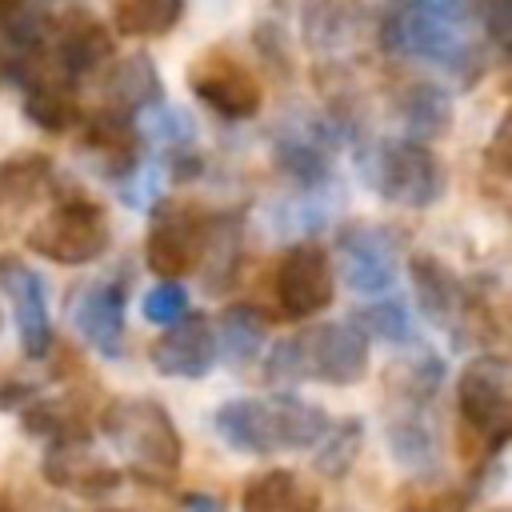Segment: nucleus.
<instances>
[{"instance_id": "9d476101", "label": "nucleus", "mask_w": 512, "mask_h": 512, "mask_svg": "<svg viewBox=\"0 0 512 512\" xmlns=\"http://www.w3.org/2000/svg\"><path fill=\"white\" fill-rule=\"evenodd\" d=\"M336 264L352 292H388L400 272V240L376 220H348L336 232Z\"/></svg>"}, {"instance_id": "bb28decb", "label": "nucleus", "mask_w": 512, "mask_h": 512, "mask_svg": "<svg viewBox=\"0 0 512 512\" xmlns=\"http://www.w3.org/2000/svg\"><path fill=\"white\" fill-rule=\"evenodd\" d=\"M396 112L404 120L408 140H420V144L444 136L448 124H452V100H448V92L436 88V84H420V80H412L396 96Z\"/></svg>"}, {"instance_id": "f704fd0d", "label": "nucleus", "mask_w": 512, "mask_h": 512, "mask_svg": "<svg viewBox=\"0 0 512 512\" xmlns=\"http://www.w3.org/2000/svg\"><path fill=\"white\" fill-rule=\"evenodd\" d=\"M140 312H144L148 324H160V328L176 324L180 316H188V292H184V284H180V280H160V284H152V288L144 292Z\"/></svg>"}, {"instance_id": "e433bc0d", "label": "nucleus", "mask_w": 512, "mask_h": 512, "mask_svg": "<svg viewBox=\"0 0 512 512\" xmlns=\"http://www.w3.org/2000/svg\"><path fill=\"white\" fill-rule=\"evenodd\" d=\"M484 164H488L492 180H508V172H512V164H508V120L496 124V132L488 140V152H484Z\"/></svg>"}, {"instance_id": "5701e85b", "label": "nucleus", "mask_w": 512, "mask_h": 512, "mask_svg": "<svg viewBox=\"0 0 512 512\" xmlns=\"http://www.w3.org/2000/svg\"><path fill=\"white\" fill-rule=\"evenodd\" d=\"M384 436H388L392 460H396L404 472H412V476H420V480H428V476L440 472V460H444V452H440V432H436V424H432L424 412L412 408V412L392 416Z\"/></svg>"}, {"instance_id": "7ed1b4c3", "label": "nucleus", "mask_w": 512, "mask_h": 512, "mask_svg": "<svg viewBox=\"0 0 512 512\" xmlns=\"http://www.w3.org/2000/svg\"><path fill=\"white\" fill-rule=\"evenodd\" d=\"M368 364H372V344L356 328V320H328L280 340L264 360V376L268 384H280V388L300 380L352 388L368 376Z\"/></svg>"}, {"instance_id": "ea45409f", "label": "nucleus", "mask_w": 512, "mask_h": 512, "mask_svg": "<svg viewBox=\"0 0 512 512\" xmlns=\"http://www.w3.org/2000/svg\"><path fill=\"white\" fill-rule=\"evenodd\" d=\"M0 512H20V508H16V504H12V500L0 492Z\"/></svg>"}, {"instance_id": "412c9836", "label": "nucleus", "mask_w": 512, "mask_h": 512, "mask_svg": "<svg viewBox=\"0 0 512 512\" xmlns=\"http://www.w3.org/2000/svg\"><path fill=\"white\" fill-rule=\"evenodd\" d=\"M412 288H416V308L440 332H452V324L460 320V312L472 296L468 284L436 256H416L412 260Z\"/></svg>"}, {"instance_id": "a211bd4d", "label": "nucleus", "mask_w": 512, "mask_h": 512, "mask_svg": "<svg viewBox=\"0 0 512 512\" xmlns=\"http://www.w3.org/2000/svg\"><path fill=\"white\" fill-rule=\"evenodd\" d=\"M80 156L88 160L92 172H100L112 184H124L132 176V168L140 164V132L136 120L100 108L96 120L84 128L80 136Z\"/></svg>"}, {"instance_id": "4468645a", "label": "nucleus", "mask_w": 512, "mask_h": 512, "mask_svg": "<svg viewBox=\"0 0 512 512\" xmlns=\"http://www.w3.org/2000/svg\"><path fill=\"white\" fill-rule=\"evenodd\" d=\"M124 304H128V284L120 276H100L88 280L76 292V308H72V324L84 336V344L104 356V360H120L128 348V328H124Z\"/></svg>"}, {"instance_id": "20e7f679", "label": "nucleus", "mask_w": 512, "mask_h": 512, "mask_svg": "<svg viewBox=\"0 0 512 512\" xmlns=\"http://www.w3.org/2000/svg\"><path fill=\"white\" fill-rule=\"evenodd\" d=\"M100 428H104L108 444L120 452V460L128 464L132 480L152 484V488L176 480V472L184 464V440L160 400H152V396L112 400L100 416Z\"/></svg>"}, {"instance_id": "2f4dec72", "label": "nucleus", "mask_w": 512, "mask_h": 512, "mask_svg": "<svg viewBox=\"0 0 512 512\" xmlns=\"http://www.w3.org/2000/svg\"><path fill=\"white\" fill-rule=\"evenodd\" d=\"M360 444H364V420L360 416H344L336 424L324 428V436L316 440V456H312V468L328 480H344L360 456Z\"/></svg>"}, {"instance_id": "6e6552de", "label": "nucleus", "mask_w": 512, "mask_h": 512, "mask_svg": "<svg viewBox=\"0 0 512 512\" xmlns=\"http://www.w3.org/2000/svg\"><path fill=\"white\" fill-rule=\"evenodd\" d=\"M108 240H112V224H108V212L84 196H68L60 204H52L32 228H28V248L52 264H64V268H80V264H92L108 252Z\"/></svg>"}, {"instance_id": "c85d7f7f", "label": "nucleus", "mask_w": 512, "mask_h": 512, "mask_svg": "<svg viewBox=\"0 0 512 512\" xmlns=\"http://www.w3.org/2000/svg\"><path fill=\"white\" fill-rule=\"evenodd\" d=\"M52 188V160L44 152H16L0 164V208L20 212Z\"/></svg>"}, {"instance_id": "58836bf2", "label": "nucleus", "mask_w": 512, "mask_h": 512, "mask_svg": "<svg viewBox=\"0 0 512 512\" xmlns=\"http://www.w3.org/2000/svg\"><path fill=\"white\" fill-rule=\"evenodd\" d=\"M180 508L184 512H224V504L216 496H208V492H184L180 496Z\"/></svg>"}, {"instance_id": "6ab92c4d", "label": "nucleus", "mask_w": 512, "mask_h": 512, "mask_svg": "<svg viewBox=\"0 0 512 512\" xmlns=\"http://www.w3.org/2000/svg\"><path fill=\"white\" fill-rule=\"evenodd\" d=\"M24 88V116L44 128V132H68L80 124V100H76V84L56 76L52 68H44L40 60L28 64V72L16 80Z\"/></svg>"}, {"instance_id": "a878e982", "label": "nucleus", "mask_w": 512, "mask_h": 512, "mask_svg": "<svg viewBox=\"0 0 512 512\" xmlns=\"http://www.w3.org/2000/svg\"><path fill=\"white\" fill-rule=\"evenodd\" d=\"M212 332H216V356H224V364L232 368H248L268 340V320L252 304H228L216 316Z\"/></svg>"}, {"instance_id": "c9c22d12", "label": "nucleus", "mask_w": 512, "mask_h": 512, "mask_svg": "<svg viewBox=\"0 0 512 512\" xmlns=\"http://www.w3.org/2000/svg\"><path fill=\"white\" fill-rule=\"evenodd\" d=\"M476 20H480V32L500 52H508V44H512V0H476Z\"/></svg>"}, {"instance_id": "9b49d317", "label": "nucleus", "mask_w": 512, "mask_h": 512, "mask_svg": "<svg viewBox=\"0 0 512 512\" xmlns=\"http://www.w3.org/2000/svg\"><path fill=\"white\" fill-rule=\"evenodd\" d=\"M272 292H276V304L288 320H308V316L324 312L336 296V276H332L328 252L316 240L288 244V252L276 264Z\"/></svg>"}, {"instance_id": "aec40b11", "label": "nucleus", "mask_w": 512, "mask_h": 512, "mask_svg": "<svg viewBox=\"0 0 512 512\" xmlns=\"http://www.w3.org/2000/svg\"><path fill=\"white\" fill-rule=\"evenodd\" d=\"M100 96H104L108 112H120L132 120L164 100V84H160L156 64L144 52H128V56L112 60L108 72L100 76Z\"/></svg>"}, {"instance_id": "ddd939ff", "label": "nucleus", "mask_w": 512, "mask_h": 512, "mask_svg": "<svg viewBox=\"0 0 512 512\" xmlns=\"http://www.w3.org/2000/svg\"><path fill=\"white\" fill-rule=\"evenodd\" d=\"M188 88L204 108H212L224 120H252L264 100L256 72L228 52H204L188 68Z\"/></svg>"}, {"instance_id": "0eeeda50", "label": "nucleus", "mask_w": 512, "mask_h": 512, "mask_svg": "<svg viewBox=\"0 0 512 512\" xmlns=\"http://www.w3.org/2000/svg\"><path fill=\"white\" fill-rule=\"evenodd\" d=\"M344 140L348 136L336 128V120L328 112L292 108L272 128V164L300 192L324 188L336 180V152Z\"/></svg>"}, {"instance_id": "393cba45", "label": "nucleus", "mask_w": 512, "mask_h": 512, "mask_svg": "<svg viewBox=\"0 0 512 512\" xmlns=\"http://www.w3.org/2000/svg\"><path fill=\"white\" fill-rule=\"evenodd\" d=\"M336 208H340V188H336V180H332V184L308 188V192L292 188V196L276 200V204L268 208V216H272V228H276V232L312 240L320 228H328V220L336 216Z\"/></svg>"}, {"instance_id": "dca6fc26", "label": "nucleus", "mask_w": 512, "mask_h": 512, "mask_svg": "<svg viewBox=\"0 0 512 512\" xmlns=\"http://www.w3.org/2000/svg\"><path fill=\"white\" fill-rule=\"evenodd\" d=\"M0 292H4V300L12 304L24 356H32V360L48 356L56 332H52L48 288H44L40 272H32L20 256H0Z\"/></svg>"}, {"instance_id": "cd10ccee", "label": "nucleus", "mask_w": 512, "mask_h": 512, "mask_svg": "<svg viewBox=\"0 0 512 512\" xmlns=\"http://www.w3.org/2000/svg\"><path fill=\"white\" fill-rule=\"evenodd\" d=\"M28 436L48 440H88V412L76 396H32L20 412Z\"/></svg>"}, {"instance_id": "2eb2a0df", "label": "nucleus", "mask_w": 512, "mask_h": 512, "mask_svg": "<svg viewBox=\"0 0 512 512\" xmlns=\"http://www.w3.org/2000/svg\"><path fill=\"white\" fill-rule=\"evenodd\" d=\"M40 476L56 492H68V496H80V500L112 496L124 484V472L112 468L104 456H96L88 440H52L44 448Z\"/></svg>"}, {"instance_id": "a19ab883", "label": "nucleus", "mask_w": 512, "mask_h": 512, "mask_svg": "<svg viewBox=\"0 0 512 512\" xmlns=\"http://www.w3.org/2000/svg\"><path fill=\"white\" fill-rule=\"evenodd\" d=\"M404 512H424V508H416V504H408V508H404Z\"/></svg>"}, {"instance_id": "f03ea898", "label": "nucleus", "mask_w": 512, "mask_h": 512, "mask_svg": "<svg viewBox=\"0 0 512 512\" xmlns=\"http://www.w3.org/2000/svg\"><path fill=\"white\" fill-rule=\"evenodd\" d=\"M216 436L244 456L308 452L328 428L324 408L280 392V396H236L212 412Z\"/></svg>"}, {"instance_id": "1a4fd4ad", "label": "nucleus", "mask_w": 512, "mask_h": 512, "mask_svg": "<svg viewBox=\"0 0 512 512\" xmlns=\"http://www.w3.org/2000/svg\"><path fill=\"white\" fill-rule=\"evenodd\" d=\"M36 60L44 68H52L56 76L80 84L84 76L100 72L112 60V32L84 8L64 12L60 20H48L44 28V44L36 52Z\"/></svg>"}, {"instance_id": "f257e3e1", "label": "nucleus", "mask_w": 512, "mask_h": 512, "mask_svg": "<svg viewBox=\"0 0 512 512\" xmlns=\"http://www.w3.org/2000/svg\"><path fill=\"white\" fill-rule=\"evenodd\" d=\"M476 28V0H408L380 24V40L384 48L408 52L468 88L484 72Z\"/></svg>"}, {"instance_id": "39448f33", "label": "nucleus", "mask_w": 512, "mask_h": 512, "mask_svg": "<svg viewBox=\"0 0 512 512\" xmlns=\"http://www.w3.org/2000/svg\"><path fill=\"white\" fill-rule=\"evenodd\" d=\"M352 160H356L364 188H372L388 204L432 208L448 192V168L420 140H408V136L364 140V144H356Z\"/></svg>"}, {"instance_id": "b1692460", "label": "nucleus", "mask_w": 512, "mask_h": 512, "mask_svg": "<svg viewBox=\"0 0 512 512\" xmlns=\"http://www.w3.org/2000/svg\"><path fill=\"white\" fill-rule=\"evenodd\" d=\"M240 512H320V492L292 468H268L244 484Z\"/></svg>"}, {"instance_id": "72a5a7b5", "label": "nucleus", "mask_w": 512, "mask_h": 512, "mask_svg": "<svg viewBox=\"0 0 512 512\" xmlns=\"http://www.w3.org/2000/svg\"><path fill=\"white\" fill-rule=\"evenodd\" d=\"M356 328L364 336H376V340H388V344H408L412 340V312L400 296H384V300L360 308Z\"/></svg>"}, {"instance_id": "f8f14e48", "label": "nucleus", "mask_w": 512, "mask_h": 512, "mask_svg": "<svg viewBox=\"0 0 512 512\" xmlns=\"http://www.w3.org/2000/svg\"><path fill=\"white\" fill-rule=\"evenodd\" d=\"M204 248V216L176 200H156L144 240V260L160 280L196 272Z\"/></svg>"}, {"instance_id": "4c0bfd02", "label": "nucleus", "mask_w": 512, "mask_h": 512, "mask_svg": "<svg viewBox=\"0 0 512 512\" xmlns=\"http://www.w3.org/2000/svg\"><path fill=\"white\" fill-rule=\"evenodd\" d=\"M24 12H28V0H0V40L20 24Z\"/></svg>"}, {"instance_id": "423d86ee", "label": "nucleus", "mask_w": 512, "mask_h": 512, "mask_svg": "<svg viewBox=\"0 0 512 512\" xmlns=\"http://www.w3.org/2000/svg\"><path fill=\"white\" fill-rule=\"evenodd\" d=\"M456 408L464 432L496 460L512 436V364L500 352L472 356L456 376Z\"/></svg>"}, {"instance_id": "f3484780", "label": "nucleus", "mask_w": 512, "mask_h": 512, "mask_svg": "<svg viewBox=\"0 0 512 512\" xmlns=\"http://www.w3.org/2000/svg\"><path fill=\"white\" fill-rule=\"evenodd\" d=\"M148 360L160 376H172V380H204L212 368H216V332H212V320L192 312V316H180L176 324H168L152 348H148Z\"/></svg>"}, {"instance_id": "4be33fe9", "label": "nucleus", "mask_w": 512, "mask_h": 512, "mask_svg": "<svg viewBox=\"0 0 512 512\" xmlns=\"http://www.w3.org/2000/svg\"><path fill=\"white\" fill-rule=\"evenodd\" d=\"M240 256H244V216L240 212L204 216V248H200V264L196 268L204 272V288L212 296L236 284Z\"/></svg>"}, {"instance_id": "7c9ffc66", "label": "nucleus", "mask_w": 512, "mask_h": 512, "mask_svg": "<svg viewBox=\"0 0 512 512\" xmlns=\"http://www.w3.org/2000/svg\"><path fill=\"white\" fill-rule=\"evenodd\" d=\"M184 16V0H112V28L132 40L168 36Z\"/></svg>"}, {"instance_id": "473e14b6", "label": "nucleus", "mask_w": 512, "mask_h": 512, "mask_svg": "<svg viewBox=\"0 0 512 512\" xmlns=\"http://www.w3.org/2000/svg\"><path fill=\"white\" fill-rule=\"evenodd\" d=\"M384 380H388V388H392L400 400L424 404V400L440 388V380H444V360L432 356V352H416V356H408V360H392L388 372H384Z\"/></svg>"}, {"instance_id": "c756f323", "label": "nucleus", "mask_w": 512, "mask_h": 512, "mask_svg": "<svg viewBox=\"0 0 512 512\" xmlns=\"http://www.w3.org/2000/svg\"><path fill=\"white\" fill-rule=\"evenodd\" d=\"M300 28L312 52H340L348 40H356V12L348 0H308Z\"/></svg>"}]
</instances>
